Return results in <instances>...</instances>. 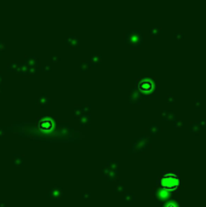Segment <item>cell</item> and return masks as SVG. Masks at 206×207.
Listing matches in <instances>:
<instances>
[{"instance_id":"2","label":"cell","mask_w":206,"mask_h":207,"mask_svg":"<svg viewBox=\"0 0 206 207\" xmlns=\"http://www.w3.org/2000/svg\"><path fill=\"white\" fill-rule=\"evenodd\" d=\"M51 125H52V122H51V120L46 119V120H43L40 122V127L43 128V130H50L51 128Z\"/></svg>"},{"instance_id":"1","label":"cell","mask_w":206,"mask_h":207,"mask_svg":"<svg viewBox=\"0 0 206 207\" xmlns=\"http://www.w3.org/2000/svg\"><path fill=\"white\" fill-rule=\"evenodd\" d=\"M162 185L167 189H175L178 185V178L175 174H167L162 178Z\"/></svg>"}]
</instances>
